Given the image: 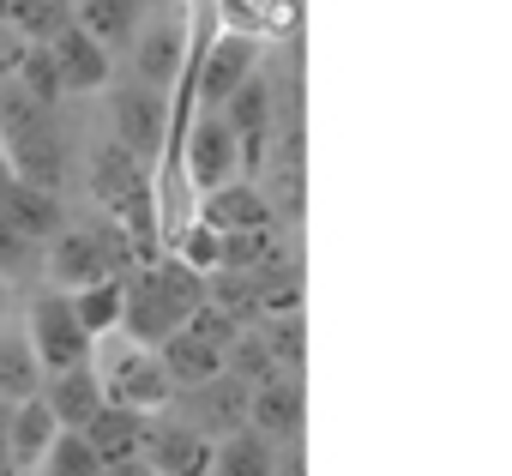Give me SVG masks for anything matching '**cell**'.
Returning a JSON list of instances; mask_svg holds the SVG:
<instances>
[{"mask_svg": "<svg viewBox=\"0 0 512 476\" xmlns=\"http://www.w3.org/2000/svg\"><path fill=\"white\" fill-rule=\"evenodd\" d=\"M157 362H163V374H169V386H175V392H193V386H205V380H217V374H223V350H217V344H205V338H193L187 326H181L175 338H163V344H157Z\"/></svg>", "mask_w": 512, "mask_h": 476, "instance_id": "ffe728a7", "label": "cell"}, {"mask_svg": "<svg viewBox=\"0 0 512 476\" xmlns=\"http://www.w3.org/2000/svg\"><path fill=\"white\" fill-rule=\"evenodd\" d=\"M49 290H85V284H103V278H127L133 272V254H127V235L121 229H55L49 235Z\"/></svg>", "mask_w": 512, "mask_h": 476, "instance_id": "277c9868", "label": "cell"}, {"mask_svg": "<svg viewBox=\"0 0 512 476\" xmlns=\"http://www.w3.org/2000/svg\"><path fill=\"white\" fill-rule=\"evenodd\" d=\"M139 464H145L151 476H211V440L193 434V428L175 422V416H151V434H145Z\"/></svg>", "mask_w": 512, "mask_h": 476, "instance_id": "7c38bea8", "label": "cell"}, {"mask_svg": "<svg viewBox=\"0 0 512 476\" xmlns=\"http://www.w3.org/2000/svg\"><path fill=\"white\" fill-rule=\"evenodd\" d=\"M43 392V368L25 344V326H0V404H25Z\"/></svg>", "mask_w": 512, "mask_h": 476, "instance_id": "7402d4cb", "label": "cell"}, {"mask_svg": "<svg viewBox=\"0 0 512 476\" xmlns=\"http://www.w3.org/2000/svg\"><path fill=\"white\" fill-rule=\"evenodd\" d=\"M43 404H49V416H55V428H85L109 398H103V386H97V374H91V362L85 368H61V374H43V392H37Z\"/></svg>", "mask_w": 512, "mask_h": 476, "instance_id": "2e32d148", "label": "cell"}, {"mask_svg": "<svg viewBox=\"0 0 512 476\" xmlns=\"http://www.w3.org/2000/svg\"><path fill=\"white\" fill-rule=\"evenodd\" d=\"M0 157H7V175L25 187H43L61 199L67 187V139L49 103H31L13 79L0 85Z\"/></svg>", "mask_w": 512, "mask_h": 476, "instance_id": "7a4b0ae2", "label": "cell"}, {"mask_svg": "<svg viewBox=\"0 0 512 476\" xmlns=\"http://www.w3.org/2000/svg\"><path fill=\"white\" fill-rule=\"evenodd\" d=\"M187 175H193L199 193H217V187L241 181V145L223 127V115H211V109H199L193 127H187Z\"/></svg>", "mask_w": 512, "mask_h": 476, "instance_id": "30bf717a", "label": "cell"}, {"mask_svg": "<svg viewBox=\"0 0 512 476\" xmlns=\"http://www.w3.org/2000/svg\"><path fill=\"white\" fill-rule=\"evenodd\" d=\"M0 211H7L19 223V235H31V242H49L61 229V199L43 193V187H25L13 175H0Z\"/></svg>", "mask_w": 512, "mask_h": 476, "instance_id": "44dd1931", "label": "cell"}, {"mask_svg": "<svg viewBox=\"0 0 512 476\" xmlns=\"http://www.w3.org/2000/svg\"><path fill=\"white\" fill-rule=\"evenodd\" d=\"M7 410H13V404H0V476H13V470H7Z\"/></svg>", "mask_w": 512, "mask_h": 476, "instance_id": "4dcf8cb0", "label": "cell"}, {"mask_svg": "<svg viewBox=\"0 0 512 476\" xmlns=\"http://www.w3.org/2000/svg\"><path fill=\"white\" fill-rule=\"evenodd\" d=\"M181 61H187V19L169 0V7H157L139 25V37H133V73H139L145 91H169L175 73H181Z\"/></svg>", "mask_w": 512, "mask_h": 476, "instance_id": "52a82bcc", "label": "cell"}, {"mask_svg": "<svg viewBox=\"0 0 512 476\" xmlns=\"http://www.w3.org/2000/svg\"><path fill=\"white\" fill-rule=\"evenodd\" d=\"M55 416H49V404L43 398H25V404H13L7 410V470H37L43 464V452L55 446Z\"/></svg>", "mask_w": 512, "mask_h": 476, "instance_id": "d6986e66", "label": "cell"}, {"mask_svg": "<svg viewBox=\"0 0 512 476\" xmlns=\"http://www.w3.org/2000/svg\"><path fill=\"white\" fill-rule=\"evenodd\" d=\"M175 422H187L193 434H205V440L217 446L223 434L247 428V386H241L235 374H217V380H205V386L187 392V410H181Z\"/></svg>", "mask_w": 512, "mask_h": 476, "instance_id": "4fadbf2b", "label": "cell"}, {"mask_svg": "<svg viewBox=\"0 0 512 476\" xmlns=\"http://www.w3.org/2000/svg\"><path fill=\"white\" fill-rule=\"evenodd\" d=\"M199 308H205V272H193L175 254H163L151 266H133L121 278V338H133V344H151L157 350Z\"/></svg>", "mask_w": 512, "mask_h": 476, "instance_id": "6da1fadb", "label": "cell"}, {"mask_svg": "<svg viewBox=\"0 0 512 476\" xmlns=\"http://www.w3.org/2000/svg\"><path fill=\"white\" fill-rule=\"evenodd\" d=\"M49 55H55V73H61V91H103L109 85V73H115V61H109V49L103 43H91L79 25H67L61 37H49Z\"/></svg>", "mask_w": 512, "mask_h": 476, "instance_id": "9a60e30c", "label": "cell"}, {"mask_svg": "<svg viewBox=\"0 0 512 476\" xmlns=\"http://www.w3.org/2000/svg\"><path fill=\"white\" fill-rule=\"evenodd\" d=\"M73 7H79V0H73Z\"/></svg>", "mask_w": 512, "mask_h": 476, "instance_id": "d6a6232c", "label": "cell"}, {"mask_svg": "<svg viewBox=\"0 0 512 476\" xmlns=\"http://www.w3.org/2000/svg\"><path fill=\"white\" fill-rule=\"evenodd\" d=\"M73 314H79V326H85L91 344L109 338V332H121V278H103V284L73 290Z\"/></svg>", "mask_w": 512, "mask_h": 476, "instance_id": "cb8c5ba5", "label": "cell"}, {"mask_svg": "<svg viewBox=\"0 0 512 476\" xmlns=\"http://www.w3.org/2000/svg\"><path fill=\"white\" fill-rule=\"evenodd\" d=\"M253 73H260V43H253L247 31H229V37H217L211 49H205V61H199V109H223Z\"/></svg>", "mask_w": 512, "mask_h": 476, "instance_id": "8fae6325", "label": "cell"}, {"mask_svg": "<svg viewBox=\"0 0 512 476\" xmlns=\"http://www.w3.org/2000/svg\"><path fill=\"white\" fill-rule=\"evenodd\" d=\"M91 374H97V386H103L109 404L145 410V416H157V410L175 404V386H169L157 350H151V344H133V338H121V332H109V338L91 344Z\"/></svg>", "mask_w": 512, "mask_h": 476, "instance_id": "3957f363", "label": "cell"}, {"mask_svg": "<svg viewBox=\"0 0 512 476\" xmlns=\"http://www.w3.org/2000/svg\"><path fill=\"white\" fill-rule=\"evenodd\" d=\"M272 199L253 187V181H229V187H217V193H205V229H217V235H235V229H272Z\"/></svg>", "mask_w": 512, "mask_h": 476, "instance_id": "ac0fdd59", "label": "cell"}, {"mask_svg": "<svg viewBox=\"0 0 512 476\" xmlns=\"http://www.w3.org/2000/svg\"><path fill=\"white\" fill-rule=\"evenodd\" d=\"M37 476H103V458L91 452V440H85V434L61 428V434H55V446L43 452Z\"/></svg>", "mask_w": 512, "mask_h": 476, "instance_id": "d4e9b609", "label": "cell"}, {"mask_svg": "<svg viewBox=\"0 0 512 476\" xmlns=\"http://www.w3.org/2000/svg\"><path fill=\"white\" fill-rule=\"evenodd\" d=\"M25 344H31V356H37L43 374H61V368H85L91 362V338H85L67 290H43L25 308Z\"/></svg>", "mask_w": 512, "mask_h": 476, "instance_id": "5b68a950", "label": "cell"}, {"mask_svg": "<svg viewBox=\"0 0 512 476\" xmlns=\"http://www.w3.org/2000/svg\"><path fill=\"white\" fill-rule=\"evenodd\" d=\"M157 7H169V0H79V7H73V25H79L91 43H103V49H127V43L139 37V25H145Z\"/></svg>", "mask_w": 512, "mask_h": 476, "instance_id": "5bb4252c", "label": "cell"}, {"mask_svg": "<svg viewBox=\"0 0 512 476\" xmlns=\"http://www.w3.org/2000/svg\"><path fill=\"white\" fill-rule=\"evenodd\" d=\"M272 470H278V446L247 428H235L211 446V476H272Z\"/></svg>", "mask_w": 512, "mask_h": 476, "instance_id": "603a6c76", "label": "cell"}, {"mask_svg": "<svg viewBox=\"0 0 512 476\" xmlns=\"http://www.w3.org/2000/svg\"><path fill=\"white\" fill-rule=\"evenodd\" d=\"M91 193L121 217V229L151 235V163H139L133 151H121L115 139L91 151Z\"/></svg>", "mask_w": 512, "mask_h": 476, "instance_id": "8992f818", "label": "cell"}, {"mask_svg": "<svg viewBox=\"0 0 512 476\" xmlns=\"http://www.w3.org/2000/svg\"><path fill=\"white\" fill-rule=\"evenodd\" d=\"M0 320H7V284H0Z\"/></svg>", "mask_w": 512, "mask_h": 476, "instance_id": "1f68e13d", "label": "cell"}, {"mask_svg": "<svg viewBox=\"0 0 512 476\" xmlns=\"http://www.w3.org/2000/svg\"><path fill=\"white\" fill-rule=\"evenodd\" d=\"M79 434L91 440V452H97L103 464H127V458H139V452H145L151 416H145V410H127V404H103Z\"/></svg>", "mask_w": 512, "mask_h": 476, "instance_id": "e0dca14e", "label": "cell"}, {"mask_svg": "<svg viewBox=\"0 0 512 476\" xmlns=\"http://www.w3.org/2000/svg\"><path fill=\"white\" fill-rule=\"evenodd\" d=\"M302 416H308V392H302L296 374L247 386V434H260L272 446H290V440H302Z\"/></svg>", "mask_w": 512, "mask_h": 476, "instance_id": "9c48e42d", "label": "cell"}, {"mask_svg": "<svg viewBox=\"0 0 512 476\" xmlns=\"http://www.w3.org/2000/svg\"><path fill=\"white\" fill-rule=\"evenodd\" d=\"M31 266H37V242H31V235H19V223L0 211V284L25 278Z\"/></svg>", "mask_w": 512, "mask_h": 476, "instance_id": "484cf974", "label": "cell"}, {"mask_svg": "<svg viewBox=\"0 0 512 476\" xmlns=\"http://www.w3.org/2000/svg\"><path fill=\"white\" fill-rule=\"evenodd\" d=\"M109 127H115V145L133 151L139 163H151L169 139V97L163 91H145V85H127L109 97Z\"/></svg>", "mask_w": 512, "mask_h": 476, "instance_id": "ba28073f", "label": "cell"}, {"mask_svg": "<svg viewBox=\"0 0 512 476\" xmlns=\"http://www.w3.org/2000/svg\"><path fill=\"white\" fill-rule=\"evenodd\" d=\"M175 260H187L193 272H205V278H211V272H217V229H205V223H199V229H187V242H181V254H175Z\"/></svg>", "mask_w": 512, "mask_h": 476, "instance_id": "4316f807", "label": "cell"}, {"mask_svg": "<svg viewBox=\"0 0 512 476\" xmlns=\"http://www.w3.org/2000/svg\"><path fill=\"white\" fill-rule=\"evenodd\" d=\"M103 476H151L139 458H127V464H103Z\"/></svg>", "mask_w": 512, "mask_h": 476, "instance_id": "f546056e", "label": "cell"}, {"mask_svg": "<svg viewBox=\"0 0 512 476\" xmlns=\"http://www.w3.org/2000/svg\"><path fill=\"white\" fill-rule=\"evenodd\" d=\"M19 55H25V37L13 31V25H0V85L13 79V67H19Z\"/></svg>", "mask_w": 512, "mask_h": 476, "instance_id": "83f0119b", "label": "cell"}, {"mask_svg": "<svg viewBox=\"0 0 512 476\" xmlns=\"http://www.w3.org/2000/svg\"><path fill=\"white\" fill-rule=\"evenodd\" d=\"M272 476H308V470H302V440H290V446L278 452V470H272Z\"/></svg>", "mask_w": 512, "mask_h": 476, "instance_id": "f1b7e54d", "label": "cell"}]
</instances>
